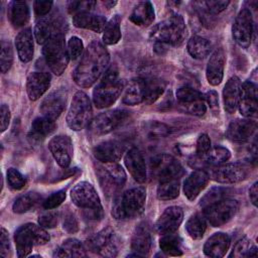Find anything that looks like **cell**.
<instances>
[{
    "label": "cell",
    "instance_id": "40",
    "mask_svg": "<svg viewBox=\"0 0 258 258\" xmlns=\"http://www.w3.org/2000/svg\"><path fill=\"white\" fill-rule=\"evenodd\" d=\"M121 17L116 14L114 15L107 23L103 31V41L108 44L112 45L117 43L121 38V29H120Z\"/></svg>",
    "mask_w": 258,
    "mask_h": 258
},
{
    "label": "cell",
    "instance_id": "36",
    "mask_svg": "<svg viewBox=\"0 0 258 258\" xmlns=\"http://www.w3.org/2000/svg\"><path fill=\"white\" fill-rule=\"evenodd\" d=\"M211 50V42L204 37L195 35L191 36L187 41V51L194 58L203 59L210 54Z\"/></svg>",
    "mask_w": 258,
    "mask_h": 258
},
{
    "label": "cell",
    "instance_id": "43",
    "mask_svg": "<svg viewBox=\"0 0 258 258\" xmlns=\"http://www.w3.org/2000/svg\"><path fill=\"white\" fill-rule=\"evenodd\" d=\"M41 196L35 191H30L20 196L15 200L12 206V210L16 214H22L31 210L38 202H40Z\"/></svg>",
    "mask_w": 258,
    "mask_h": 258
},
{
    "label": "cell",
    "instance_id": "34",
    "mask_svg": "<svg viewBox=\"0 0 258 258\" xmlns=\"http://www.w3.org/2000/svg\"><path fill=\"white\" fill-rule=\"evenodd\" d=\"M8 18L11 24L15 27L25 25L29 20V8L24 1H11L8 6Z\"/></svg>",
    "mask_w": 258,
    "mask_h": 258
},
{
    "label": "cell",
    "instance_id": "52",
    "mask_svg": "<svg viewBox=\"0 0 258 258\" xmlns=\"http://www.w3.org/2000/svg\"><path fill=\"white\" fill-rule=\"evenodd\" d=\"M66 199V189H60L57 190L55 192H53L52 195H50L48 198H46L43 203H42V207L45 210H52L55 209L56 207H58Z\"/></svg>",
    "mask_w": 258,
    "mask_h": 258
},
{
    "label": "cell",
    "instance_id": "53",
    "mask_svg": "<svg viewBox=\"0 0 258 258\" xmlns=\"http://www.w3.org/2000/svg\"><path fill=\"white\" fill-rule=\"evenodd\" d=\"M58 222V213L55 211H48L38 217V225L43 228H54Z\"/></svg>",
    "mask_w": 258,
    "mask_h": 258
},
{
    "label": "cell",
    "instance_id": "64",
    "mask_svg": "<svg viewBox=\"0 0 258 258\" xmlns=\"http://www.w3.org/2000/svg\"><path fill=\"white\" fill-rule=\"evenodd\" d=\"M104 4H105V5H107V6H108V8H112V7L116 4V1H105V2H104Z\"/></svg>",
    "mask_w": 258,
    "mask_h": 258
},
{
    "label": "cell",
    "instance_id": "24",
    "mask_svg": "<svg viewBox=\"0 0 258 258\" xmlns=\"http://www.w3.org/2000/svg\"><path fill=\"white\" fill-rule=\"evenodd\" d=\"M226 63V53L222 47L216 49L207 64L206 76L210 85L218 86L224 77V69Z\"/></svg>",
    "mask_w": 258,
    "mask_h": 258
},
{
    "label": "cell",
    "instance_id": "29",
    "mask_svg": "<svg viewBox=\"0 0 258 258\" xmlns=\"http://www.w3.org/2000/svg\"><path fill=\"white\" fill-rule=\"evenodd\" d=\"M106 23L104 16L91 12H81L73 15V24L76 27L90 29L95 32H103Z\"/></svg>",
    "mask_w": 258,
    "mask_h": 258
},
{
    "label": "cell",
    "instance_id": "30",
    "mask_svg": "<svg viewBox=\"0 0 258 258\" xmlns=\"http://www.w3.org/2000/svg\"><path fill=\"white\" fill-rule=\"evenodd\" d=\"M241 82L238 77H232L226 83L223 90V102L225 110L229 114H233L238 109Z\"/></svg>",
    "mask_w": 258,
    "mask_h": 258
},
{
    "label": "cell",
    "instance_id": "33",
    "mask_svg": "<svg viewBox=\"0 0 258 258\" xmlns=\"http://www.w3.org/2000/svg\"><path fill=\"white\" fill-rule=\"evenodd\" d=\"M145 96V84L144 79L137 78L130 81L128 86L126 87L122 101L126 105L134 106L140 103H144Z\"/></svg>",
    "mask_w": 258,
    "mask_h": 258
},
{
    "label": "cell",
    "instance_id": "17",
    "mask_svg": "<svg viewBox=\"0 0 258 258\" xmlns=\"http://www.w3.org/2000/svg\"><path fill=\"white\" fill-rule=\"evenodd\" d=\"M68 93L63 89H58L48 94L40 104L41 116L55 121L64 110Z\"/></svg>",
    "mask_w": 258,
    "mask_h": 258
},
{
    "label": "cell",
    "instance_id": "7",
    "mask_svg": "<svg viewBox=\"0 0 258 258\" xmlns=\"http://www.w3.org/2000/svg\"><path fill=\"white\" fill-rule=\"evenodd\" d=\"M42 52L50 71L54 75L60 76L67 69L70 59L68 48L66 47L64 34L60 33L50 37L43 44Z\"/></svg>",
    "mask_w": 258,
    "mask_h": 258
},
{
    "label": "cell",
    "instance_id": "39",
    "mask_svg": "<svg viewBox=\"0 0 258 258\" xmlns=\"http://www.w3.org/2000/svg\"><path fill=\"white\" fill-rule=\"evenodd\" d=\"M159 246L161 251L167 256H181L183 254L181 239L174 233L162 235Z\"/></svg>",
    "mask_w": 258,
    "mask_h": 258
},
{
    "label": "cell",
    "instance_id": "28",
    "mask_svg": "<svg viewBox=\"0 0 258 258\" xmlns=\"http://www.w3.org/2000/svg\"><path fill=\"white\" fill-rule=\"evenodd\" d=\"M230 242V237L226 233H215L205 243L204 253L213 258L223 257L229 249Z\"/></svg>",
    "mask_w": 258,
    "mask_h": 258
},
{
    "label": "cell",
    "instance_id": "49",
    "mask_svg": "<svg viewBox=\"0 0 258 258\" xmlns=\"http://www.w3.org/2000/svg\"><path fill=\"white\" fill-rule=\"evenodd\" d=\"M227 191H228L227 189L221 188V187H216L211 189L201 201V204H200L201 207L206 208L213 203H216L222 199L227 198Z\"/></svg>",
    "mask_w": 258,
    "mask_h": 258
},
{
    "label": "cell",
    "instance_id": "42",
    "mask_svg": "<svg viewBox=\"0 0 258 258\" xmlns=\"http://www.w3.org/2000/svg\"><path fill=\"white\" fill-rule=\"evenodd\" d=\"M230 157H231V152L229 151V149L223 146H216L214 148L211 147V149L199 159H201L202 162L208 165L217 166L229 160Z\"/></svg>",
    "mask_w": 258,
    "mask_h": 258
},
{
    "label": "cell",
    "instance_id": "16",
    "mask_svg": "<svg viewBox=\"0 0 258 258\" xmlns=\"http://www.w3.org/2000/svg\"><path fill=\"white\" fill-rule=\"evenodd\" d=\"M209 175L220 183H235L246 178L247 169L240 163H223L213 166Z\"/></svg>",
    "mask_w": 258,
    "mask_h": 258
},
{
    "label": "cell",
    "instance_id": "27",
    "mask_svg": "<svg viewBox=\"0 0 258 258\" xmlns=\"http://www.w3.org/2000/svg\"><path fill=\"white\" fill-rule=\"evenodd\" d=\"M210 180L209 172L203 169L192 171L183 182V192L189 201H194L207 186Z\"/></svg>",
    "mask_w": 258,
    "mask_h": 258
},
{
    "label": "cell",
    "instance_id": "38",
    "mask_svg": "<svg viewBox=\"0 0 258 258\" xmlns=\"http://www.w3.org/2000/svg\"><path fill=\"white\" fill-rule=\"evenodd\" d=\"M145 84V96L144 103L152 104L154 103L164 92L165 82L159 78H147L144 79Z\"/></svg>",
    "mask_w": 258,
    "mask_h": 258
},
{
    "label": "cell",
    "instance_id": "46",
    "mask_svg": "<svg viewBox=\"0 0 258 258\" xmlns=\"http://www.w3.org/2000/svg\"><path fill=\"white\" fill-rule=\"evenodd\" d=\"M257 247L248 238H242L239 240L230 254V257L240 258V257H256Z\"/></svg>",
    "mask_w": 258,
    "mask_h": 258
},
{
    "label": "cell",
    "instance_id": "50",
    "mask_svg": "<svg viewBox=\"0 0 258 258\" xmlns=\"http://www.w3.org/2000/svg\"><path fill=\"white\" fill-rule=\"evenodd\" d=\"M146 131L150 137L159 138V137L166 136L169 133V127L164 123L153 121L147 124Z\"/></svg>",
    "mask_w": 258,
    "mask_h": 258
},
{
    "label": "cell",
    "instance_id": "37",
    "mask_svg": "<svg viewBox=\"0 0 258 258\" xmlns=\"http://www.w3.org/2000/svg\"><path fill=\"white\" fill-rule=\"evenodd\" d=\"M55 129L54 121H51L43 116L35 118L31 123L30 136L34 140H42Z\"/></svg>",
    "mask_w": 258,
    "mask_h": 258
},
{
    "label": "cell",
    "instance_id": "48",
    "mask_svg": "<svg viewBox=\"0 0 258 258\" xmlns=\"http://www.w3.org/2000/svg\"><path fill=\"white\" fill-rule=\"evenodd\" d=\"M7 181L9 186L13 189H21L26 184L25 177L21 174L19 170L13 167L8 168L7 170Z\"/></svg>",
    "mask_w": 258,
    "mask_h": 258
},
{
    "label": "cell",
    "instance_id": "32",
    "mask_svg": "<svg viewBox=\"0 0 258 258\" xmlns=\"http://www.w3.org/2000/svg\"><path fill=\"white\" fill-rule=\"evenodd\" d=\"M155 17L154 9L149 1L139 2L132 10L129 19L131 22L138 26H149Z\"/></svg>",
    "mask_w": 258,
    "mask_h": 258
},
{
    "label": "cell",
    "instance_id": "58",
    "mask_svg": "<svg viewBox=\"0 0 258 258\" xmlns=\"http://www.w3.org/2000/svg\"><path fill=\"white\" fill-rule=\"evenodd\" d=\"M62 227L63 229L69 232V233H76L79 230V224L77 221V218L75 215L71 212H67L63 216V221H62Z\"/></svg>",
    "mask_w": 258,
    "mask_h": 258
},
{
    "label": "cell",
    "instance_id": "22",
    "mask_svg": "<svg viewBox=\"0 0 258 258\" xmlns=\"http://www.w3.org/2000/svg\"><path fill=\"white\" fill-rule=\"evenodd\" d=\"M152 245L150 227L147 222L140 223L134 230L131 239V249L137 256H147Z\"/></svg>",
    "mask_w": 258,
    "mask_h": 258
},
{
    "label": "cell",
    "instance_id": "57",
    "mask_svg": "<svg viewBox=\"0 0 258 258\" xmlns=\"http://www.w3.org/2000/svg\"><path fill=\"white\" fill-rule=\"evenodd\" d=\"M204 4L211 14H217L224 11L230 4V1H225V0L204 1Z\"/></svg>",
    "mask_w": 258,
    "mask_h": 258
},
{
    "label": "cell",
    "instance_id": "51",
    "mask_svg": "<svg viewBox=\"0 0 258 258\" xmlns=\"http://www.w3.org/2000/svg\"><path fill=\"white\" fill-rule=\"evenodd\" d=\"M96 4V1H70L68 3V10L74 15L81 12H90Z\"/></svg>",
    "mask_w": 258,
    "mask_h": 258
},
{
    "label": "cell",
    "instance_id": "35",
    "mask_svg": "<svg viewBox=\"0 0 258 258\" xmlns=\"http://www.w3.org/2000/svg\"><path fill=\"white\" fill-rule=\"evenodd\" d=\"M54 257H85L87 256L83 244L75 238L67 239L55 250Z\"/></svg>",
    "mask_w": 258,
    "mask_h": 258
},
{
    "label": "cell",
    "instance_id": "10",
    "mask_svg": "<svg viewBox=\"0 0 258 258\" xmlns=\"http://www.w3.org/2000/svg\"><path fill=\"white\" fill-rule=\"evenodd\" d=\"M239 203L236 200L225 198L204 208L203 216L213 227H222L227 224L238 212Z\"/></svg>",
    "mask_w": 258,
    "mask_h": 258
},
{
    "label": "cell",
    "instance_id": "54",
    "mask_svg": "<svg viewBox=\"0 0 258 258\" xmlns=\"http://www.w3.org/2000/svg\"><path fill=\"white\" fill-rule=\"evenodd\" d=\"M83 41L78 36H72L68 42V52L70 58L77 59L83 52Z\"/></svg>",
    "mask_w": 258,
    "mask_h": 258
},
{
    "label": "cell",
    "instance_id": "12",
    "mask_svg": "<svg viewBox=\"0 0 258 258\" xmlns=\"http://www.w3.org/2000/svg\"><path fill=\"white\" fill-rule=\"evenodd\" d=\"M128 116L129 112L125 109L110 110L95 117L89 124V129L96 135H104L124 123Z\"/></svg>",
    "mask_w": 258,
    "mask_h": 258
},
{
    "label": "cell",
    "instance_id": "63",
    "mask_svg": "<svg viewBox=\"0 0 258 258\" xmlns=\"http://www.w3.org/2000/svg\"><path fill=\"white\" fill-rule=\"evenodd\" d=\"M257 196H258V182H254L253 185L249 189V197L252 204L256 207L257 206Z\"/></svg>",
    "mask_w": 258,
    "mask_h": 258
},
{
    "label": "cell",
    "instance_id": "9",
    "mask_svg": "<svg viewBox=\"0 0 258 258\" xmlns=\"http://www.w3.org/2000/svg\"><path fill=\"white\" fill-rule=\"evenodd\" d=\"M96 174L100 186L107 197L117 195L126 181V173L124 169L115 162L98 164L96 166Z\"/></svg>",
    "mask_w": 258,
    "mask_h": 258
},
{
    "label": "cell",
    "instance_id": "4",
    "mask_svg": "<svg viewBox=\"0 0 258 258\" xmlns=\"http://www.w3.org/2000/svg\"><path fill=\"white\" fill-rule=\"evenodd\" d=\"M73 203L83 210L85 218L100 220L103 218V208L95 187L88 181L77 183L71 190Z\"/></svg>",
    "mask_w": 258,
    "mask_h": 258
},
{
    "label": "cell",
    "instance_id": "21",
    "mask_svg": "<svg viewBox=\"0 0 258 258\" xmlns=\"http://www.w3.org/2000/svg\"><path fill=\"white\" fill-rule=\"evenodd\" d=\"M257 124L250 119H237L232 121L226 131L228 139L234 142H246L254 135Z\"/></svg>",
    "mask_w": 258,
    "mask_h": 258
},
{
    "label": "cell",
    "instance_id": "41",
    "mask_svg": "<svg viewBox=\"0 0 258 258\" xmlns=\"http://www.w3.org/2000/svg\"><path fill=\"white\" fill-rule=\"evenodd\" d=\"M157 198L161 201H170L176 199L179 195V181L177 178L164 179L159 181L157 187Z\"/></svg>",
    "mask_w": 258,
    "mask_h": 258
},
{
    "label": "cell",
    "instance_id": "20",
    "mask_svg": "<svg viewBox=\"0 0 258 258\" xmlns=\"http://www.w3.org/2000/svg\"><path fill=\"white\" fill-rule=\"evenodd\" d=\"M238 109L244 117H254L257 114V87L250 81L240 87Z\"/></svg>",
    "mask_w": 258,
    "mask_h": 258
},
{
    "label": "cell",
    "instance_id": "2",
    "mask_svg": "<svg viewBox=\"0 0 258 258\" xmlns=\"http://www.w3.org/2000/svg\"><path fill=\"white\" fill-rule=\"evenodd\" d=\"M123 90V81L116 66H111L102 76L93 91V102L99 109L113 105Z\"/></svg>",
    "mask_w": 258,
    "mask_h": 258
},
{
    "label": "cell",
    "instance_id": "44",
    "mask_svg": "<svg viewBox=\"0 0 258 258\" xmlns=\"http://www.w3.org/2000/svg\"><path fill=\"white\" fill-rule=\"evenodd\" d=\"M207 229V221L201 214H194L185 224V230L192 239H201Z\"/></svg>",
    "mask_w": 258,
    "mask_h": 258
},
{
    "label": "cell",
    "instance_id": "8",
    "mask_svg": "<svg viewBox=\"0 0 258 258\" xmlns=\"http://www.w3.org/2000/svg\"><path fill=\"white\" fill-rule=\"evenodd\" d=\"M93 109L88 95L82 91H78L72 100L71 107L67 115L68 126L75 131H80L92 121Z\"/></svg>",
    "mask_w": 258,
    "mask_h": 258
},
{
    "label": "cell",
    "instance_id": "26",
    "mask_svg": "<svg viewBox=\"0 0 258 258\" xmlns=\"http://www.w3.org/2000/svg\"><path fill=\"white\" fill-rule=\"evenodd\" d=\"M51 76L46 72L31 73L26 82V91L31 101L39 99L49 88Z\"/></svg>",
    "mask_w": 258,
    "mask_h": 258
},
{
    "label": "cell",
    "instance_id": "14",
    "mask_svg": "<svg viewBox=\"0 0 258 258\" xmlns=\"http://www.w3.org/2000/svg\"><path fill=\"white\" fill-rule=\"evenodd\" d=\"M234 40L242 47L247 48L252 40L253 34V18L250 9L242 8L232 27Z\"/></svg>",
    "mask_w": 258,
    "mask_h": 258
},
{
    "label": "cell",
    "instance_id": "59",
    "mask_svg": "<svg viewBox=\"0 0 258 258\" xmlns=\"http://www.w3.org/2000/svg\"><path fill=\"white\" fill-rule=\"evenodd\" d=\"M53 2L52 1H43V0H37L33 2V9L36 16L43 17L45 16L51 9Z\"/></svg>",
    "mask_w": 258,
    "mask_h": 258
},
{
    "label": "cell",
    "instance_id": "18",
    "mask_svg": "<svg viewBox=\"0 0 258 258\" xmlns=\"http://www.w3.org/2000/svg\"><path fill=\"white\" fill-rule=\"evenodd\" d=\"M48 149L56 163L61 168H67L73 158V143L69 136L57 135L48 142Z\"/></svg>",
    "mask_w": 258,
    "mask_h": 258
},
{
    "label": "cell",
    "instance_id": "45",
    "mask_svg": "<svg viewBox=\"0 0 258 258\" xmlns=\"http://www.w3.org/2000/svg\"><path fill=\"white\" fill-rule=\"evenodd\" d=\"M176 99L179 106L183 107L185 105L205 100V95L191 87L182 86L176 91Z\"/></svg>",
    "mask_w": 258,
    "mask_h": 258
},
{
    "label": "cell",
    "instance_id": "47",
    "mask_svg": "<svg viewBox=\"0 0 258 258\" xmlns=\"http://www.w3.org/2000/svg\"><path fill=\"white\" fill-rule=\"evenodd\" d=\"M13 62V51L9 41L2 40L1 42V72H8Z\"/></svg>",
    "mask_w": 258,
    "mask_h": 258
},
{
    "label": "cell",
    "instance_id": "1",
    "mask_svg": "<svg viewBox=\"0 0 258 258\" xmlns=\"http://www.w3.org/2000/svg\"><path fill=\"white\" fill-rule=\"evenodd\" d=\"M109 60L110 55L105 45L99 40H93L73 73L75 83L82 88H90L106 72Z\"/></svg>",
    "mask_w": 258,
    "mask_h": 258
},
{
    "label": "cell",
    "instance_id": "55",
    "mask_svg": "<svg viewBox=\"0 0 258 258\" xmlns=\"http://www.w3.org/2000/svg\"><path fill=\"white\" fill-rule=\"evenodd\" d=\"M183 111H185L188 114L195 115V116H204L206 111H207V106H206V101H198L188 105H185L183 107H181Z\"/></svg>",
    "mask_w": 258,
    "mask_h": 258
},
{
    "label": "cell",
    "instance_id": "62",
    "mask_svg": "<svg viewBox=\"0 0 258 258\" xmlns=\"http://www.w3.org/2000/svg\"><path fill=\"white\" fill-rule=\"evenodd\" d=\"M205 101L210 105L212 109H219V100H218V94L215 91H209L205 95Z\"/></svg>",
    "mask_w": 258,
    "mask_h": 258
},
{
    "label": "cell",
    "instance_id": "13",
    "mask_svg": "<svg viewBox=\"0 0 258 258\" xmlns=\"http://www.w3.org/2000/svg\"><path fill=\"white\" fill-rule=\"evenodd\" d=\"M151 170L159 181L170 178H179L183 174V168L178 160L168 154H161L152 159Z\"/></svg>",
    "mask_w": 258,
    "mask_h": 258
},
{
    "label": "cell",
    "instance_id": "11",
    "mask_svg": "<svg viewBox=\"0 0 258 258\" xmlns=\"http://www.w3.org/2000/svg\"><path fill=\"white\" fill-rule=\"evenodd\" d=\"M86 246L89 250L104 257H115L118 254L119 240L111 228H105L91 236Z\"/></svg>",
    "mask_w": 258,
    "mask_h": 258
},
{
    "label": "cell",
    "instance_id": "31",
    "mask_svg": "<svg viewBox=\"0 0 258 258\" xmlns=\"http://www.w3.org/2000/svg\"><path fill=\"white\" fill-rule=\"evenodd\" d=\"M15 46L19 59L28 62L33 57V37L30 28L21 30L15 37Z\"/></svg>",
    "mask_w": 258,
    "mask_h": 258
},
{
    "label": "cell",
    "instance_id": "15",
    "mask_svg": "<svg viewBox=\"0 0 258 258\" xmlns=\"http://www.w3.org/2000/svg\"><path fill=\"white\" fill-rule=\"evenodd\" d=\"M67 22L54 15L43 16L36 22L34 26V36L39 44H44L50 37L56 34H64Z\"/></svg>",
    "mask_w": 258,
    "mask_h": 258
},
{
    "label": "cell",
    "instance_id": "25",
    "mask_svg": "<svg viewBox=\"0 0 258 258\" xmlns=\"http://www.w3.org/2000/svg\"><path fill=\"white\" fill-rule=\"evenodd\" d=\"M124 162L130 174L137 182L142 183L146 180V164L143 154L138 148L132 147L129 149L124 157Z\"/></svg>",
    "mask_w": 258,
    "mask_h": 258
},
{
    "label": "cell",
    "instance_id": "60",
    "mask_svg": "<svg viewBox=\"0 0 258 258\" xmlns=\"http://www.w3.org/2000/svg\"><path fill=\"white\" fill-rule=\"evenodd\" d=\"M0 255L2 257H9L11 255L8 232L3 227L1 228V237H0Z\"/></svg>",
    "mask_w": 258,
    "mask_h": 258
},
{
    "label": "cell",
    "instance_id": "19",
    "mask_svg": "<svg viewBox=\"0 0 258 258\" xmlns=\"http://www.w3.org/2000/svg\"><path fill=\"white\" fill-rule=\"evenodd\" d=\"M183 220V212L180 207L171 206L164 210L155 224V231L159 235L174 233Z\"/></svg>",
    "mask_w": 258,
    "mask_h": 258
},
{
    "label": "cell",
    "instance_id": "61",
    "mask_svg": "<svg viewBox=\"0 0 258 258\" xmlns=\"http://www.w3.org/2000/svg\"><path fill=\"white\" fill-rule=\"evenodd\" d=\"M10 122V110L9 108L3 104L1 106V131L4 132L9 125Z\"/></svg>",
    "mask_w": 258,
    "mask_h": 258
},
{
    "label": "cell",
    "instance_id": "56",
    "mask_svg": "<svg viewBox=\"0 0 258 258\" xmlns=\"http://www.w3.org/2000/svg\"><path fill=\"white\" fill-rule=\"evenodd\" d=\"M210 149H211V139L209 135L206 133L201 134L197 141L196 153L198 158H201L202 156H204Z\"/></svg>",
    "mask_w": 258,
    "mask_h": 258
},
{
    "label": "cell",
    "instance_id": "23",
    "mask_svg": "<svg viewBox=\"0 0 258 258\" xmlns=\"http://www.w3.org/2000/svg\"><path fill=\"white\" fill-rule=\"evenodd\" d=\"M124 152V146L116 140H108L99 143L93 148V154L102 163L118 161Z\"/></svg>",
    "mask_w": 258,
    "mask_h": 258
},
{
    "label": "cell",
    "instance_id": "6",
    "mask_svg": "<svg viewBox=\"0 0 258 258\" xmlns=\"http://www.w3.org/2000/svg\"><path fill=\"white\" fill-rule=\"evenodd\" d=\"M48 233L40 225L27 223L19 227L14 235L18 257H26L33 246L44 245L49 241Z\"/></svg>",
    "mask_w": 258,
    "mask_h": 258
},
{
    "label": "cell",
    "instance_id": "3",
    "mask_svg": "<svg viewBox=\"0 0 258 258\" xmlns=\"http://www.w3.org/2000/svg\"><path fill=\"white\" fill-rule=\"evenodd\" d=\"M145 202L146 189L144 187L130 188L115 200L112 207V215L117 220L136 218L143 213Z\"/></svg>",
    "mask_w": 258,
    "mask_h": 258
},
{
    "label": "cell",
    "instance_id": "5",
    "mask_svg": "<svg viewBox=\"0 0 258 258\" xmlns=\"http://www.w3.org/2000/svg\"><path fill=\"white\" fill-rule=\"evenodd\" d=\"M185 34L186 28L183 18L178 14H172L167 19L159 22L150 32V36L154 39L155 43L163 46L181 44Z\"/></svg>",
    "mask_w": 258,
    "mask_h": 258
}]
</instances>
